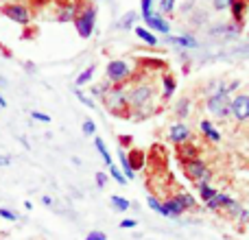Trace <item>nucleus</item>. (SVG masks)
I'll list each match as a JSON object with an SVG mask.
<instances>
[{
  "mask_svg": "<svg viewBox=\"0 0 249 240\" xmlns=\"http://www.w3.org/2000/svg\"><path fill=\"white\" fill-rule=\"evenodd\" d=\"M103 103H105V107H107L112 114H116V116H121V114H127V109H129L127 92H124L123 87H118V86L109 87V90L105 92Z\"/></svg>",
  "mask_w": 249,
  "mask_h": 240,
  "instance_id": "nucleus-1",
  "label": "nucleus"
},
{
  "mask_svg": "<svg viewBox=\"0 0 249 240\" xmlns=\"http://www.w3.org/2000/svg\"><path fill=\"white\" fill-rule=\"evenodd\" d=\"M127 101H129V107L136 109V112H146L153 101V87L142 83V86H136L131 92L127 94Z\"/></svg>",
  "mask_w": 249,
  "mask_h": 240,
  "instance_id": "nucleus-2",
  "label": "nucleus"
},
{
  "mask_svg": "<svg viewBox=\"0 0 249 240\" xmlns=\"http://www.w3.org/2000/svg\"><path fill=\"white\" fill-rule=\"evenodd\" d=\"M206 107L216 118L232 116V99H230V94H210L206 101Z\"/></svg>",
  "mask_w": 249,
  "mask_h": 240,
  "instance_id": "nucleus-3",
  "label": "nucleus"
},
{
  "mask_svg": "<svg viewBox=\"0 0 249 240\" xmlns=\"http://www.w3.org/2000/svg\"><path fill=\"white\" fill-rule=\"evenodd\" d=\"M94 22H96V9L94 7H86L83 11L77 13V17H74L77 33L81 35L83 39H88L92 33H94Z\"/></svg>",
  "mask_w": 249,
  "mask_h": 240,
  "instance_id": "nucleus-4",
  "label": "nucleus"
},
{
  "mask_svg": "<svg viewBox=\"0 0 249 240\" xmlns=\"http://www.w3.org/2000/svg\"><path fill=\"white\" fill-rule=\"evenodd\" d=\"M184 172L188 179L197 181V184H208V179H210V171H208V166L199 157L184 162Z\"/></svg>",
  "mask_w": 249,
  "mask_h": 240,
  "instance_id": "nucleus-5",
  "label": "nucleus"
},
{
  "mask_svg": "<svg viewBox=\"0 0 249 240\" xmlns=\"http://www.w3.org/2000/svg\"><path fill=\"white\" fill-rule=\"evenodd\" d=\"M105 72H107L109 83H114V86H118V83H123L124 79H127L129 74H131V68H129V64H127V61L116 59V61H109V64H107V68H105Z\"/></svg>",
  "mask_w": 249,
  "mask_h": 240,
  "instance_id": "nucleus-6",
  "label": "nucleus"
},
{
  "mask_svg": "<svg viewBox=\"0 0 249 240\" xmlns=\"http://www.w3.org/2000/svg\"><path fill=\"white\" fill-rule=\"evenodd\" d=\"M232 116L238 122L249 120V94H238L232 99Z\"/></svg>",
  "mask_w": 249,
  "mask_h": 240,
  "instance_id": "nucleus-7",
  "label": "nucleus"
},
{
  "mask_svg": "<svg viewBox=\"0 0 249 240\" xmlns=\"http://www.w3.org/2000/svg\"><path fill=\"white\" fill-rule=\"evenodd\" d=\"M4 16H7L9 20H13L16 24H29L31 22V11L24 4H7V7H4Z\"/></svg>",
  "mask_w": 249,
  "mask_h": 240,
  "instance_id": "nucleus-8",
  "label": "nucleus"
},
{
  "mask_svg": "<svg viewBox=\"0 0 249 240\" xmlns=\"http://www.w3.org/2000/svg\"><path fill=\"white\" fill-rule=\"evenodd\" d=\"M186 212V206L179 201V197H173L168 201H164V214L162 216H168V219H177Z\"/></svg>",
  "mask_w": 249,
  "mask_h": 240,
  "instance_id": "nucleus-9",
  "label": "nucleus"
},
{
  "mask_svg": "<svg viewBox=\"0 0 249 240\" xmlns=\"http://www.w3.org/2000/svg\"><path fill=\"white\" fill-rule=\"evenodd\" d=\"M144 22H146V29H153V31H158V33H168V31H171L168 22L164 20L162 16H158V13H149V16H144Z\"/></svg>",
  "mask_w": 249,
  "mask_h": 240,
  "instance_id": "nucleus-10",
  "label": "nucleus"
},
{
  "mask_svg": "<svg viewBox=\"0 0 249 240\" xmlns=\"http://www.w3.org/2000/svg\"><path fill=\"white\" fill-rule=\"evenodd\" d=\"M168 137H171V142H175V144H186L188 142V137H190V131H188V127L186 124H181V122H177V124H173L171 127V133H168Z\"/></svg>",
  "mask_w": 249,
  "mask_h": 240,
  "instance_id": "nucleus-11",
  "label": "nucleus"
},
{
  "mask_svg": "<svg viewBox=\"0 0 249 240\" xmlns=\"http://www.w3.org/2000/svg\"><path fill=\"white\" fill-rule=\"evenodd\" d=\"M232 203L234 201L228 197V194H219V192H216L214 197L208 201V207H210V210H230V207H232Z\"/></svg>",
  "mask_w": 249,
  "mask_h": 240,
  "instance_id": "nucleus-12",
  "label": "nucleus"
},
{
  "mask_svg": "<svg viewBox=\"0 0 249 240\" xmlns=\"http://www.w3.org/2000/svg\"><path fill=\"white\" fill-rule=\"evenodd\" d=\"M168 44H175V46L181 48H197L199 42L193 37V35H179V37H168Z\"/></svg>",
  "mask_w": 249,
  "mask_h": 240,
  "instance_id": "nucleus-13",
  "label": "nucleus"
},
{
  "mask_svg": "<svg viewBox=\"0 0 249 240\" xmlns=\"http://www.w3.org/2000/svg\"><path fill=\"white\" fill-rule=\"evenodd\" d=\"M245 11H247V2H245V0H232V4H230V13H232L234 20L241 22L243 17H245Z\"/></svg>",
  "mask_w": 249,
  "mask_h": 240,
  "instance_id": "nucleus-14",
  "label": "nucleus"
},
{
  "mask_svg": "<svg viewBox=\"0 0 249 240\" xmlns=\"http://www.w3.org/2000/svg\"><path fill=\"white\" fill-rule=\"evenodd\" d=\"M118 159H121V166H123V175H124V179H133L136 177V172H133V168H131V159H127V153L121 149L118 151Z\"/></svg>",
  "mask_w": 249,
  "mask_h": 240,
  "instance_id": "nucleus-15",
  "label": "nucleus"
},
{
  "mask_svg": "<svg viewBox=\"0 0 249 240\" xmlns=\"http://www.w3.org/2000/svg\"><path fill=\"white\" fill-rule=\"evenodd\" d=\"M133 31H136L138 37H140L142 42H146L149 46H158V37H155L149 29H144V26H133Z\"/></svg>",
  "mask_w": 249,
  "mask_h": 240,
  "instance_id": "nucleus-16",
  "label": "nucleus"
},
{
  "mask_svg": "<svg viewBox=\"0 0 249 240\" xmlns=\"http://www.w3.org/2000/svg\"><path fill=\"white\" fill-rule=\"evenodd\" d=\"M201 131L206 133V137H208V140H212V142H219V140H221V133H219V129H214V127H212V122H210V120H201Z\"/></svg>",
  "mask_w": 249,
  "mask_h": 240,
  "instance_id": "nucleus-17",
  "label": "nucleus"
},
{
  "mask_svg": "<svg viewBox=\"0 0 249 240\" xmlns=\"http://www.w3.org/2000/svg\"><path fill=\"white\" fill-rule=\"evenodd\" d=\"M74 17H77V7L70 2V4H66V7L61 9V13H59L57 20L59 22H74Z\"/></svg>",
  "mask_w": 249,
  "mask_h": 240,
  "instance_id": "nucleus-18",
  "label": "nucleus"
},
{
  "mask_svg": "<svg viewBox=\"0 0 249 240\" xmlns=\"http://www.w3.org/2000/svg\"><path fill=\"white\" fill-rule=\"evenodd\" d=\"M94 146L99 149V153H101V157H103V162L107 164V166H112V155H109V151H107V146H105V142L101 140V137H94Z\"/></svg>",
  "mask_w": 249,
  "mask_h": 240,
  "instance_id": "nucleus-19",
  "label": "nucleus"
},
{
  "mask_svg": "<svg viewBox=\"0 0 249 240\" xmlns=\"http://www.w3.org/2000/svg\"><path fill=\"white\" fill-rule=\"evenodd\" d=\"M94 70H96V66H90V68L83 70V72L77 77V87H83L86 83H90L92 77H94Z\"/></svg>",
  "mask_w": 249,
  "mask_h": 240,
  "instance_id": "nucleus-20",
  "label": "nucleus"
},
{
  "mask_svg": "<svg viewBox=\"0 0 249 240\" xmlns=\"http://www.w3.org/2000/svg\"><path fill=\"white\" fill-rule=\"evenodd\" d=\"M197 188H199V197L203 199V203H208L216 194V188H212V186H208V184H197Z\"/></svg>",
  "mask_w": 249,
  "mask_h": 240,
  "instance_id": "nucleus-21",
  "label": "nucleus"
},
{
  "mask_svg": "<svg viewBox=\"0 0 249 240\" xmlns=\"http://www.w3.org/2000/svg\"><path fill=\"white\" fill-rule=\"evenodd\" d=\"M133 22H136V13H133V11L124 13V16L121 17V22H118V29H121V31H129V29H133Z\"/></svg>",
  "mask_w": 249,
  "mask_h": 240,
  "instance_id": "nucleus-22",
  "label": "nucleus"
},
{
  "mask_svg": "<svg viewBox=\"0 0 249 240\" xmlns=\"http://www.w3.org/2000/svg\"><path fill=\"white\" fill-rule=\"evenodd\" d=\"M109 203H112V207L114 210H118V212H127L129 210V201L124 197H118V194H114V197L109 199Z\"/></svg>",
  "mask_w": 249,
  "mask_h": 240,
  "instance_id": "nucleus-23",
  "label": "nucleus"
},
{
  "mask_svg": "<svg viewBox=\"0 0 249 240\" xmlns=\"http://www.w3.org/2000/svg\"><path fill=\"white\" fill-rule=\"evenodd\" d=\"M173 92H175V81H173V77H164V99H171Z\"/></svg>",
  "mask_w": 249,
  "mask_h": 240,
  "instance_id": "nucleus-24",
  "label": "nucleus"
},
{
  "mask_svg": "<svg viewBox=\"0 0 249 240\" xmlns=\"http://www.w3.org/2000/svg\"><path fill=\"white\" fill-rule=\"evenodd\" d=\"M181 155H184V162H188V159H197V149H195V146L181 144Z\"/></svg>",
  "mask_w": 249,
  "mask_h": 240,
  "instance_id": "nucleus-25",
  "label": "nucleus"
},
{
  "mask_svg": "<svg viewBox=\"0 0 249 240\" xmlns=\"http://www.w3.org/2000/svg\"><path fill=\"white\" fill-rule=\"evenodd\" d=\"M188 109H190V101L188 99H181L179 103H177V116H188Z\"/></svg>",
  "mask_w": 249,
  "mask_h": 240,
  "instance_id": "nucleus-26",
  "label": "nucleus"
},
{
  "mask_svg": "<svg viewBox=\"0 0 249 240\" xmlns=\"http://www.w3.org/2000/svg\"><path fill=\"white\" fill-rule=\"evenodd\" d=\"M146 203H149V207L153 212H158V214H164V203H160L155 197H149V199H146Z\"/></svg>",
  "mask_w": 249,
  "mask_h": 240,
  "instance_id": "nucleus-27",
  "label": "nucleus"
},
{
  "mask_svg": "<svg viewBox=\"0 0 249 240\" xmlns=\"http://www.w3.org/2000/svg\"><path fill=\"white\" fill-rule=\"evenodd\" d=\"M0 219L16 223V221H18V214H16V212H11V210H7V207H0Z\"/></svg>",
  "mask_w": 249,
  "mask_h": 240,
  "instance_id": "nucleus-28",
  "label": "nucleus"
},
{
  "mask_svg": "<svg viewBox=\"0 0 249 240\" xmlns=\"http://www.w3.org/2000/svg\"><path fill=\"white\" fill-rule=\"evenodd\" d=\"M175 9V0H160V11L162 13H173Z\"/></svg>",
  "mask_w": 249,
  "mask_h": 240,
  "instance_id": "nucleus-29",
  "label": "nucleus"
},
{
  "mask_svg": "<svg viewBox=\"0 0 249 240\" xmlns=\"http://www.w3.org/2000/svg\"><path fill=\"white\" fill-rule=\"evenodd\" d=\"M140 11H142V17L153 13V0H142L140 2Z\"/></svg>",
  "mask_w": 249,
  "mask_h": 240,
  "instance_id": "nucleus-30",
  "label": "nucleus"
},
{
  "mask_svg": "<svg viewBox=\"0 0 249 240\" xmlns=\"http://www.w3.org/2000/svg\"><path fill=\"white\" fill-rule=\"evenodd\" d=\"M109 168V175H112L114 177V179H116L118 181V184H124V181H127V179H124V175H123V172L121 171H118V168L116 166H114V164H112V166H107Z\"/></svg>",
  "mask_w": 249,
  "mask_h": 240,
  "instance_id": "nucleus-31",
  "label": "nucleus"
},
{
  "mask_svg": "<svg viewBox=\"0 0 249 240\" xmlns=\"http://www.w3.org/2000/svg\"><path fill=\"white\" fill-rule=\"evenodd\" d=\"M179 197V201L186 206V210H190V207H195V199L190 197V194H186V192H181V194H177Z\"/></svg>",
  "mask_w": 249,
  "mask_h": 240,
  "instance_id": "nucleus-32",
  "label": "nucleus"
},
{
  "mask_svg": "<svg viewBox=\"0 0 249 240\" xmlns=\"http://www.w3.org/2000/svg\"><path fill=\"white\" fill-rule=\"evenodd\" d=\"M83 133H86V136H94V133H96L94 120H86V122H83Z\"/></svg>",
  "mask_w": 249,
  "mask_h": 240,
  "instance_id": "nucleus-33",
  "label": "nucleus"
},
{
  "mask_svg": "<svg viewBox=\"0 0 249 240\" xmlns=\"http://www.w3.org/2000/svg\"><path fill=\"white\" fill-rule=\"evenodd\" d=\"M74 92H77V99L81 101V103L86 105V107H90V109H94V107H96V105H94V101H90L86 94H81V92H79V87H77V90H74Z\"/></svg>",
  "mask_w": 249,
  "mask_h": 240,
  "instance_id": "nucleus-34",
  "label": "nucleus"
},
{
  "mask_svg": "<svg viewBox=\"0 0 249 240\" xmlns=\"http://www.w3.org/2000/svg\"><path fill=\"white\" fill-rule=\"evenodd\" d=\"M212 4H214L216 11H225V9H230L232 0H212Z\"/></svg>",
  "mask_w": 249,
  "mask_h": 240,
  "instance_id": "nucleus-35",
  "label": "nucleus"
},
{
  "mask_svg": "<svg viewBox=\"0 0 249 240\" xmlns=\"http://www.w3.org/2000/svg\"><path fill=\"white\" fill-rule=\"evenodd\" d=\"M31 118L33 120H37V122H51V116H46V114H42V112H31Z\"/></svg>",
  "mask_w": 249,
  "mask_h": 240,
  "instance_id": "nucleus-36",
  "label": "nucleus"
},
{
  "mask_svg": "<svg viewBox=\"0 0 249 240\" xmlns=\"http://www.w3.org/2000/svg\"><path fill=\"white\" fill-rule=\"evenodd\" d=\"M96 186H99V188H105V184H107V175H105V172H96Z\"/></svg>",
  "mask_w": 249,
  "mask_h": 240,
  "instance_id": "nucleus-37",
  "label": "nucleus"
},
{
  "mask_svg": "<svg viewBox=\"0 0 249 240\" xmlns=\"http://www.w3.org/2000/svg\"><path fill=\"white\" fill-rule=\"evenodd\" d=\"M86 240H107V236H105L103 232H90L86 236Z\"/></svg>",
  "mask_w": 249,
  "mask_h": 240,
  "instance_id": "nucleus-38",
  "label": "nucleus"
},
{
  "mask_svg": "<svg viewBox=\"0 0 249 240\" xmlns=\"http://www.w3.org/2000/svg\"><path fill=\"white\" fill-rule=\"evenodd\" d=\"M136 225H138V221H133V219L121 221V227H123V229H131V227H136Z\"/></svg>",
  "mask_w": 249,
  "mask_h": 240,
  "instance_id": "nucleus-39",
  "label": "nucleus"
},
{
  "mask_svg": "<svg viewBox=\"0 0 249 240\" xmlns=\"http://www.w3.org/2000/svg\"><path fill=\"white\" fill-rule=\"evenodd\" d=\"M7 166H11V155L0 153V168H7Z\"/></svg>",
  "mask_w": 249,
  "mask_h": 240,
  "instance_id": "nucleus-40",
  "label": "nucleus"
},
{
  "mask_svg": "<svg viewBox=\"0 0 249 240\" xmlns=\"http://www.w3.org/2000/svg\"><path fill=\"white\" fill-rule=\"evenodd\" d=\"M42 203H44V206H53V199H51V197H46V194H44V197H42Z\"/></svg>",
  "mask_w": 249,
  "mask_h": 240,
  "instance_id": "nucleus-41",
  "label": "nucleus"
},
{
  "mask_svg": "<svg viewBox=\"0 0 249 240\" xmlns=\"http://www.w3.org/2000/svg\"><path fill=\"white\" fill-rule=\"evenodd\" d=\"M0 107H7V101H4L2 94H0Z\"/></svg>",
  "mask_w": 249,
  "mask_h": 240,
  "instance_id": "nucleus-42",
  "label": "nucleus"
},
{
  "mask_svg": "<svg viewBox=\"0 0 249 240\" xmlns=\"http://www.w3.org/2000/svg\"><path fill=\"white\" fill-rule=\"evenodd\" d=\"M247 225H249V221H247Z\"/></svg>",
  "mask_w": 249,
  "mask_h": 240,
  "instance_id": "nucleus-43",
  "label": "nucleus"
},
{
  "mask_svg": "<svg viewBox=\"0 0 249 240\" xmlns=\"http://www.w3.org/2000/svg\"><path fill=\"white\" fill-rule=\"evenodd\" d=\"M245 2H247V0H245Z\"/></svg>",
  "mask_w": 249,
  "mask_h": 240,
  "instance_id": "nucleus-44",
  "label": "nucleus"
}]
</instances>
